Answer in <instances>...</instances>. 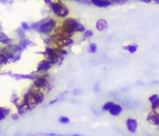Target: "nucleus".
<instances>
[{
    "label": "nucleus",
    "mask_w": 159,
    "mask_h": 136,
    "mask_svg": "<svg viewBox=\"0 0 159 136\" xmlns=\"http://www.w3.org/2000/svg\"><path fill=\"white\" fill-rule=\"evenodd\" d=\"M52 68V64L48 60H43L37 66V72L38 73H46Z\"/></svg>",
    "instance_id": "1a4fd4ad"
},
{
    "label": "nucleus",
    "mask_w": 159,
    "mask_h": 136,
    "mask_svg": "<svg viewBox=\"0 0 159 136\" xmlns=\"http://www.w3.org/2000/svg\"><path fill=\"white\" fill-rule=\"evenodd\" d=\"M7 39H8L7 35L5 34V33H3V32H0V42L3 43L5 40H7Z\"/></svg>",
    "instance_id": "b1692460"
},
{
    "label": "nucleus",
    "mask_w": 159,
    "mask_h": 136,
    "mask_svg": "<svg viewBox=\"0 0 159 136\" xmlns=\"http://www.w3.org/2000/svg\"><path fill=\"white\" fill-rule=\"evenodd\" d=\"M62 26L64 27L65 29H66L68 32H70L71 34H73L74 33H82V32H84L86 31L85 28H84V26L80 24L79 22L76 19L74 18H66V19H64V21L62 22Z\"/></svg>",
    "instance_id": "f257e3e1"
},
{
    "label": "nucleus",
    "mask_w": 159,
    "mask_h": 136,
    "mask_svg": "<svg viewBox=\"0 0 159 136\" xmlns=\"http://www.w3.org/2000/svg\"><path fill=\"white\" fill-rule=\"evenodd\" d=\"M151 110H159V100H156L155 102H153L150 104Z\"/></svg>",
    "instance_id": "412c9836"
},
{
    "label": "nucleus",
    "mask_w": 159,
    "mask_h": 136,
    "mask_svg": "<svg viewBox=\"0 0 159 136\" xmlns=\"http://www.w3.org/2000/svg\"><path fill=\"white\" fill-rule=\"evenodd\" d=\"M22 51H23V49H22L19 45H14V44H11V45H8L6 47H4L2 50H1V53L3 55L6 56L8 59H12L14 60V58L20 54Z\"/></svg>",
    "instance_id": "39448f33"
},
{
    "label": "nucleus",
    "mask_w": 159,
    "mask_h": 136,
    "mask_svg": "<svg viewBox=\"0 0 159 136\" xmlns=\"http://www.w3.org/2000/svg\"><path fill=\"white\" fill-rule=\"evenodd\" d=\"M146 121L151 126H159V111L158 110H150L146 115Z\"/></svg>",
    "instance_id": "0eeeda50"
},
{
    "label": "nucleus",
    "mask_w": 159,
    "mask_h": 136,
    "mask_svg": "<svg viewBox=\"0 0 159 136\" xmlns=\"http://www.w3.org/2000/svg\"><path fill=\"white\" fill-rule=\"evenodd\" d=\"M158 100H159V95H158L157 94L151 95L148 97V101L150 102V104H151V103H153V102H155V101Z\"/></svg>",
    "instance_id": "6ab92c4d"
},
{
    "label": "nucleus",
    "mask_w": 159,
    "mask_h": 136,
    "mask_svg": "<svg viewBox=\"0 0 159 136\" xmlns=\"http://www.w3.org/2000/svg\"><path fill=\"white\" fill-rule=\"evenodd\" d=\"M4 117V114H3V111L2 109H0V119H2Z\"/></svg>",
    "instance_id": "393cba45"
},
{
    "label": "nucleus",
    "mask_w": 159,
    "mask_h": 136,
    "mask_svg": "<svg viewBox=\"0 0 159 136\" xmlns=\"http://www.w3.org/2000/svg\"><path fill=\"white\" fill-rule=\"evenodd\" d=\"M8 58L5 56V55H3L2 53H0V65H3V64H6L7 62H8Z\"/></svg>",
    "instance_id": "aec40b11"
},
{
    "label": "nucleus",
    "mask_w": 159,
    "mask_h": 136,
    "mask_svg": "<svg viewBox=\"0 0 159 136\" xmlns=\"http://www.w3.org/2000/svg\"><path fill=\"white\" fill-rule=\"evenodd\" d=\"M158 129H159V126H158Z\"/></svg>",
    "instance_id": "c85d7f7f"
},
{
    "label": "nucleus",
    "mask_w": 159,
    "mask_h": 136,
    "mask_svg": "<svg viewBox=\"0 0 159 136\" xmlns=\"http://www.w3.org/2000/svg\"><path fill=\"white\" fill-rule=\"evenodd\" d=\"M33 45H34V43L28 39H21V41L19 42V46L23 49V50L26 48H28L29 46H33Z\"/></svg>",
    "instance_id": "4468645a"
},
{
    "label": "nucleus",
    "mask_w": 159,
    "mask_h": 136,
    "mask_svg": "<svg viewBox=\"0 0 159 136\" xmlns=\"http://www.w3.org/2000/svg\"><path fill=\"white\" fill-rule=\"evenodd\" d=\"M16 32H17L18 36H20V37L22 38V39H26V38H25V31H24L23 29H22L21 27H20L19 29L16 30Z\"/></svg>",
    "instance_id": "5701e85b"
},
{
    "label": "nucleus",
    "mask_w": 159,
    "mask_h": 136,
    "mask_svg": "<svg viewBox=\"0 0 159 136\" xmlns=\"http://www.w3.org/2000/svg\"><path fill=\"white\" fill-rule=\"evenodd\" d=\"M51 40V44L56 46V48H60V49H64L65 47L71 46L73 44V40L71 38H66V37H62L57 34H52L50 37Z\"/></svg>",
    "instance_id": "f03ea898"
},
{
    "label": "nucleus",
    "mask_w": 159,
    "mask_h": 136,
    "mask_svg": "<svg viewBox=\"0 0 159 136\" xmlns=\"http://www.w3.org/2000/svg\"><path fill=\"white\" fill-rule=\"evenodd\" d=\"M52 12L56 14L57 17L60 18H67V16L69 15V9L65 4L62 2H59L57 4H51L50 5Z\"/></svg>",
    "instance_id": "20e7f679"
},
{
    "label": "nucleus",
    "mask_w": 159,
    "mask_h": 136,
    "mask_svg": "<svg viewBox=\"0 0 159 136\" xmlns=\"http://www.w3.org/2000/svg\"><path fill=\"white\" fill-rule=\"evenodd\" d=\"M152 1H154L155 3H157V4H159V0H152Z\"/></svg>",
    "instance_id": "bb28decb"
},
{
    "label": "nucleus",
    "mask_w": 159,
    "mask_h": 136,
    "mask_svg": "<svg viewBox=\"0 0 159 136\" xmlns=\"http://www.w3.org/2000/svg\"><path fill=\"white\" fill-rule=\"evenodd\" d=\"M139 1H142V2H145V3H150L152 0H139Z\"/></svg>",
    "instance_id": "a878e982"
},
{
    "label": "nucleus",
    "mask_w": 159,
    "mask_h": 136,
    "mask_svg": "<svg viewBox=\"0 0 159 136\" xmlns=\"http://www.w3.org/2000/svg\"><path fill=\"white\" fill-rule=\"evenodd\" d=\"M89 1L94 4L95 6H98V7H108L110 6L112 3L109 1V0H89Z\"/></svg>",
    "instance_id": "9b49d317"
},
{
    "label": "nucleus",
    "mask_w": 159,
    "mask_h": 136,
    "mask_svg": "<svg viewBox=\"0 0 159 136\" xmlns=\"http://www.w3.org/2000/svg\"><path fill=\"white\" fill-rule=\"evenodd\" d=\"M122 111H123L122 105H120V104H118V103H116V104L113 106L112 109L109 111V113L111 114L112 116H119L120 114L122 113Z\"/></svg>",
    "instance_id": "f8f14e48"
},
{
    "label": "nucleus",
    "mask_w": 159,
    "mask_h": 136,
    "mask_svg": "<svg viewBox=\"0 0 159 136\" xmlns=\"http://www.w3.org/2000/svg\"><path fill=\"white\" fill-rule=\"evenodd\" d=\"M125 126L129 133H135L139 128V121L134 117H129L125 121Z\"/></svg>",
    "instance_id": "6e6552de"
},
{
    "label": "nucleus",
    "mask_w": 159,
    "mask_h": 136,
    "mask_svg": "<svg viewBox=\"0 0 159 136\" xmlns=\"http://www.w3.org/2000/svg\"><path fill=\"white\" fill-rule=\"evenodd\" d=\"M57 21L54 19H46L45 22L43 23V25L40 27V29L38 30L41 34H51L52 31L57 29Z\"/></svg>",
    "instance_id": "423d86ee"
},
{
    "label": "nucleus",
    "mask_w": 159,
    "mask_h": 136,
    "mask_svg": "<svg viewBox=\"0 0 159 136\" xmlns=\"http://www.w3.org/2000/svg\"><path fill=\"white\" fill-rule=\"evenodd\" d=\"M21 28L23 29L24 31H28V30L32 29V28H31V25H29L27 22H22V23H21Z\"/></svg>",
    "instance_id": "4be33fe9"
},
{
    "label": "nucleus",
    "mask_w": 159,
    "mask_h": 136,
    "mask_svg": "<svg viewBox=\"0 0 159 136\" xmlns=\"http://www.w3.org/2000/svg\"><path fill=\"white\" fill-rule=\"evenodd\" d=\"M93 35H94V32H93L92 30H86L83 33L84 39H89V38L93 37Z\"/></svg>",
    "instance_id": "dca6fc26"
},
{
    "label": "nucleus",
    "mask_w": 159,
    "mask_h": 136,
    "mask_svg": "<svg viewBox=\"0 0 159 136\" xmlns=\"http://www.w3.org/2000/svg\"><path fill=\"white\" fill-rule=\"evenodd\" d=\"M58 121L61 124H68L70 122V119L67 116H60L58 118Z\"/></svg>",
    "instance_id": "f3484780"
},
{
    "label": "nucleus",
    "mask_w": 159,
    "mask_h": 136,
    "mask_svg": "<svg viewBox=\"0 0 159 136\" xmlns=\"http://www.w3.org/2000/svg\"><path fill=\"white\" fill-rule=\"evenodd\" d=\"M34 88L36 90H40L43 91L45 94L51 90V85L48 83V75H41V77H38L34 80Z\"/></svg>",
    "instance_id": "7ed1b4c3"
},
{
    "label": "nucleus",
    "mask_w": 159,
    "mask_h": 136,
    "mask_svg": "<svg viewBox=\"0 0 159 136\" xmlns=\"http://www.w3.org/2000/svg\"><path fill=\"white\" fill-rule=\"evenodd\" d=\"M115 104H116V103H115L114 101H107V102H105V103L103 104V106H102V110H103V111H105V112H106V111L109 112L110 110L112 109L113 106H114Z\"/></svg>",
    "instance_id": "2eb2a0df"
},
{
    "label": "nucleus",
    "mask_w": 159,
    "mask_h": 136,
    "mask_svg": "<svg viewBox=\"0 0 159 136\" xmlns=\"http://www.w3.org/2000/svg\"><path fill=\"white\" fill-rule=\"evenodd\" d=\"M88 50H89V52L92 53V54L96 53V51H97V45L95 44V43H90V44H89V47H88Z\"/></svg>",
    "instance_id": "a211bd4d"
},
{
    "label": "nucleus",
    "mask_w": 159,
    "mask_h": 136,
    "mask_svg": "<svg viewBox=\"0 0 159 136\" xmlns=\"http://www.w3.org/2000/svg\"><path fill=\"white\" fill-rule=\"evenodd\" d=\"M108 28V21L106 19H99L96 22V29L98 31H105Z\"/></svg>",
    "instance_id": "9d476101"
},
{
    "label": "nucleus",
    "mask_w": 159,
    "mask_h": 136,
    "mask_svg": "<svg viewBox=\"0 0 159 136\" xmlns=\"http://www.w3.org/2000/svg\"><path fill=\"white\" fill-rule=\"evenodd\" d=\"M138 49H139V46L136 45V44H130V45H128V46L124 47V50L129 52V54H134L136 51H138Z\"/></svg>",
    "instance_id": "ddd939ff"
},
{
    "label": "nucleus",
    "mask_w": 159,
    "mask_h": 136,
    "mask_svg": "<svg viewBox=\"0 0 159 136\" xmlns=\"http://www.w3.org/2000/svg\"><path fill=\"white\" fill-rule=\"evenodd\" d=\"M0 29H1V24H0Z\"/></svg>",
    "instance_id": "cd10ccee"
}]
</instances>
